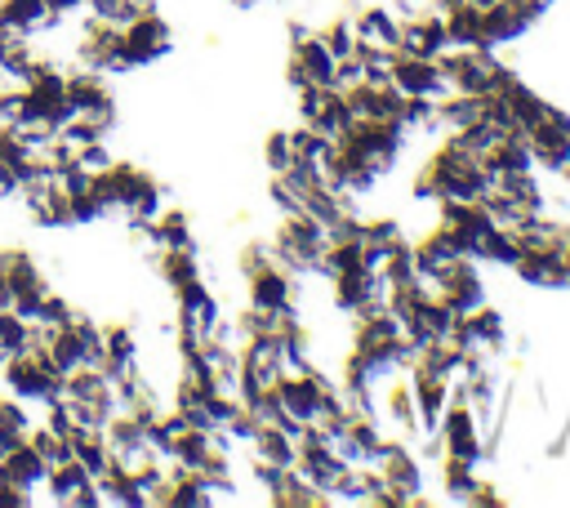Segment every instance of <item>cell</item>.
I'll use <instances>...</instances> for the list:
<instances>
[{"instance_id": "9c48e42d", "label": "cell", "mask_w": 570, "mask_h": 508, "mask_svg": "<svg viewBox=\"0 0 570 508\" xmlns=\"http://www.w3.org/2000/svg\"><path fill=\"white\" fill-rule=\"evenodd\" d=\"M102 343H107V361H129V365H138V339H134V330H129L125 321L102 325Z\"/></svg>"}, {"instance_id": "8992f818", "label": "cell", "mask_w": 570, "mask_h": 508, "mask_svg": "<svg viewBox=\"0 0 570 508\" xmlns=\"http://www.w3.org/2000/svg\"><path fill=\"white\" fill-rule=\"evenodd\" d=\"M0 272H4V281H9L13 290H22V285H36V281H45V272L36 267V258H31L27 250H18V245L0 250Z\"/></svg>"}, {"instance_id": "4fadbf2b", "label": "cell", "mask_w": 570, "mask_h": 508, "mask_svg": "<svg viewBox=\"0 0 570 508\" xmlns=\"http://www.w3.org/2000/svg\"><path fill=\"white\" fill-rule=\"evenodd\" d=\"M561 258H566V272H570V245H566V250H561Z\"/></svg>"}, {"instance_id": "30bf717a", "label": "cell", "mask_w": 570, "mask_h": 508, "mask_svg": "<svg viewBox=\"0 0 570 508\" xmlns=\"http://www.w3.org/2000/svg\"><path fill=\"white\" fill-rule=\"evenodd\" d=\"M263 160H267V174H285V169H289L294 152H289V134H285V129L267 134V143H263Z\"/></svg>"}, {"instance_id": "52a82bcc", "label": "cell", "mask_w": 570, "mask_h": 508, "mask_svg": "<svg viewBox=\"0 0 570 508\" xmlns=\"http://www.w3.org/2000/svg\"><path fill=\"white\" fill-rule=\"evenodd\" d=\"M316 36L325 40V49H330L334 58H352V53H356V22H352V13L330 18V22H325Z\"/></svg>"}, {"instance_id": "ba28073f", "label": "cell", "mask_w": 570, "mask_h": 508, "mask_svg": "<svg viewBox=\"0 0 570 508\" xmlns=\"http://www.w3.org/2000/svg\"><path fill=\"white\" fill-rule=\"evenodd\" d=\"M31 330H36V321H27L13 307H0V348H4V356L31 348Z\"/></svg>"}, {"instance_id": "5bb4252c", "label": "cell", "mask_w": 570, "mask_h": 508, "mask_svg": "<svg viewBox=\"0 0 570 508\" xmlns=\"http://www.w3.org/2000/svg\"><path fill=\"white\" fill-rule=\"evenodd\" d=\"M561 183H566V187H570V169H566V174H561Z\"/></svg>"}, {"instance_id": "6da1fadb", "label": "cell", "mask_w": 570, "mask_h": 508, "mask_svg": "<svg viewBox=\"0 0 570 508\" xmlns=\"http://www.w3.org/2000/svg\"><path fill=\"white\" fill-rule=\"evenodd\" d=\"M174 299H178V330H183V334H209L214 321L223 316L218 299L209 294V285H205L200 276L187 281V285H178Z\"/></svg>"}, {"instance_id": "277c9868", "label": "cell", "mask_w": 570, "mask_h": 508, "mask_svg": "<svg viewBox=\"0 0 570 508\" xmlns=\"http://www.w3.org/2000/svg\"><path fill=\"white\" fill-rule=\"evenodd\" d=\"M0 477H4L9 486H18V490L40 495L49 468H45V459L31 450V441H13V446L4 450V459H0Z\"/></svg>"}, {"instance_id": "7a4b0ae2", "label": "cell", "mask_w": 570, "mask_h": 508, "mask_svg": "<svg viewBox=\"0 0 570 508\" xmlns=\"http://www.w3.org/2000/svg\"><path fill=\"white\" fill-rule=\"evenodd\" d=\"M356 22V49H383V53H396V40H401V18L392 13V4H361L352 13Z\"/></svg>"}, {"instance_id": "8fae6325", "label": "cell", "mask_w": 570, "mask_h": 508, "mask_svg": "<svg viewBox=\"0 0 570 508\" xmlns=\"http://www.w3.org/2000/svg\"><path fill=\"white\" fill-rule=\"evenodd\" d=\"M76 165H80L89 178H98V174H107V169L116 165V156H111L102 143H89V147H80V152H76Z\"/></svg>"}, {"instance_id": "3957f363", "label": "cell", "mask_w": 570, "mask_h": 508, "mask_svg": "<svg viewBox=\"0 0 570 508\" xmlns=\"http://www.w3.org/2000/svg\"><path fill=\"white\" fill-rule=\"evenodd\" d=\"M165 49H169V27L160 22V13H142V18L125 22V58H129V67L151 62Z\"/></svg>"}, {"instance_id": "7c38bea8", "label": "cell", "mask_w": 570, "mask_h": 508, "mask_svg": "<svg viewBox=\"0 0 570 508\" xmlns=\"http://www.w3.org/2000/svg\"><path fill=\"white\" fill-rule=\"evenodd\" d=\"M476 13H485V9H494V4H503V0H468Z\"/></svg>"}, {"instance_id": "5b68a950", "label": "cell", "mask_w": 570, "mask_h": 508, "mask_svg": "<svg viewBox=\"0 0 570 508\" xmlns=\"http://www.w3.org/2000/svg\"><path fill=\"white\" fill-rule=\"evenodd\" d=\"M525 27H530V22H525L517 9H508V4H494V9H485V13H481V45L499 49V45L517 40Z\"/></svg>"}]
</instances>
